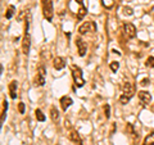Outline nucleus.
<instances>
[{
    "instance_id": "obj_16",
    "label": "nucleus",
    "mask_w": 154,
    "mask_h": 145,
    "mask_svg": "<svg viewBox=\"0 0 154 145\" xmlns=\"http://www.w3.org/2000/svg\"><path fill=\"white\" fill-rule=\"evenodd\" d=\"M143 145H154V131L150 132L148 136L144 139V143H143Z\"/></svg>"
},
{
    "instance_id": "obj_27",
    "label": "nucleus",
    "mask_w": 154,
    "mask_h": 145,
    "mask_svg": "<svg viewBox=\"0 0 154 145\" xmlns=\"http://www.w3.org/2000/svg\"><path fill=\"white\" fill-rule=\"evenodd\" d=\"M57 145H59V144H57Z\"/></svg>"
},
{
    "instance_id": "obj_4",
    "label": "nucleus",
    "mask_w": 154,
    "mask_h": 145,
    "mask_svg": "<svg viewBox=\"0 0 154 145\" xmlns=\"http://www.w3.org/2000/svg\"><path fill=\"white\" fill-rule=\"evenodd\" d=\"M72 77H73V82L77 87H82L85 85V79L82 75V69L77 66L72 67Z\"/></svg>"
},
{
    "instance_id": "obj_8",
    "label": "nucleus",
    "mask_w": 154,
    "mask_h": 145,
    "mask_svg": "<svg viewBox=\"0 0 154 145\" xmlns=\"http://www.w3.org/2000/svg\"><path fill=\"white\" fill-rule=\"evenodd\" d=\"M76 46H77V51H78L80 56H85L86 51H87V45L82 39H77L76 40Z\"/></svg>"
},
{
    "instance_id": "obj_13",
    "label": "nucleus",
    "mask_w": 154,
    "mask_h": 145,
    "mask_svg": "<svg viewBox=\"0 0 154 145\" xmlns=\"http://www.w3.org/2000/svg\"><path fill=\"white\" fill-rule=\"evenodd\" d=\"M9 95L13 100L17 98V81H12L9 84Z\"/></svg>"
},
{
    "instance_id": "obj_20",
    "label": "nucleus",
    "mask_w": 154,
    "mask_h": 145,
    "mask_svg": "<svg viewBox=\"0 0 154 145\" xmlns=\"http://www.w3.org/2000/svg\"><path fill=\"white\" fill-rule=\"evenodd\" d=\"M109 68H111L112 72H117L118 68H120V63L116 62V61H114V62H112L111 64H109Z\"/></svg>"
},
{
    "instance_id": "obj_7",
    "label": "nucleus",
    "mask_w": 154,
    "mask_h": 145,
    "mask_svg": "<svg viewBox=\"0 0 154 145\" xmlns=\"http://www.w3.org/2000/svg\"><path fill=\"white\" fill-rule=\"evenodd\" d=\"M123 31H125L126 36H127L128 39H134V37H136V27H135L132 23L126 22V23L123 24Z\"/></svg>"
},
{
    "instance_id": "obj_12",
    "label": "nucleus",
    "mask_w": 154,
    "mask_h": 145,
    "mask_svg": "<svg viewBox=\"0 0 154 145\" xmlns=\"http://www.w3.org/2000/svg\"><path fill=\"white\" fill-rule=\"evenodd\" d=\"M73 104V100L69 96H63L62 99H61V105H62V109L63 111H67V109L71 107V105Z\"/></svg>"
},
{
    "instance_id": "obj_15",
    "label": "nucleus",
    "mask_w": 154,
    "mask_h": 145,
    "mask_svg": "<svg viewBox=\"0 0 154 145\" xmlns=\"http://www.w3.org/2000/svg\"><path fill=\"white\" fill-rule=\"evenodd\" d=\"M50 117H51V119H53V122L59 121V112L55 107H51V109H50Z\"/></svg>"
},
{
    "instance_id": "obj_21",
    "label": "nucleus",
    "mask_w": 154,
    "mask_h": 145,
    "mask_svg": "<svg viewBox=\"0 0 154 145\" xmlns=\"http://www.w3.org/2000/svg\"><path fill=\"white\" fill-rule=\"evenodd\" d=\"M145 66L149 67V68H154V56H149L145 62Z\"/></svg>"
},
{
    "instance_id": "obj_6",
    "label": "nucleus",
    "mask_w": 154,
    "mask_h": 145,
    "mask_svg": "<svg viewBox=\"0 0 154 145\" xmlns=\"http://www.w3.org/2000/svg\"><path fill=\"white\" fill-rule=\"evenodd\" d=\"M96 31V24L93 21H87V22L82 23L81 26L78 27V34L80 35H85L87 32H95Z\"/></svg>"
},
{
    "instance_id": "obj_19",
    "label": "nucleus",
    "mask_w": 154,
    "mask_h": 145,
    "mask_svg": "<svg viewBox=\"0 0 154 145\" xmlns=\"http://www.w3.org/2000/svg\"><path fill=\"white\" fill-rule=\"evenodd\" d=\"M101 3H103V5L108 9L113 8V5H114V0H101Z\"/></svg>"
},
{
    "instance_id": "obj_25",
    "label": "nucleus",
    "mask_w": 154,
    "mask_h": 145,
    "mask_svg": "<svg viewBox=\"0 0 154 145\" xmlns=\"http://www.w3.org/2000/svg\"><path fill=\"white\" fill-rule=\"evenodd\" d=\"M150 84V80L149 79H144L141 81V82H140V85H141V86H148V85Z\"/></svg>"
},
{
    "instance_id": "obj_14",
    "label": "nucleus",
    "mask_w": 154,
    "mask_h": 145,
    "mask_svg": "<svg viewBox=\"0 0 154 145\" xmlns=\"http://www.w3.org/2000/svg\"><path fill=\"white\" fill-rule=\"evenodd\" d=\"M69 139L72 141H75V143H77L78 145H83L81 136H80V134L77 131H71V134H69Z\"/></svg>"
},
{
    "instance_id": "obj_22",
    "label": "nucleus",
    "mask_w": 154,
    "mask_h": 145,
    "mask_svg": "<svg viewBox=\"0 0 154 145\" xmlns=\"http://www.w3.org/2000/svg\"><path fill=\"white\" fill-rule=\"evenodd\" d=\"M123 14L125 16H132V14H134V10L131 8H128V6H123Z\"/></svg>"
},
{
    "instance_id": "obj_1",
    "label": "nucleus",
    "mask_w": 154,
    "mask_h": 145,
    "mask_svg": "<svg viewBox=\"0 0 154 145\" xmlns=\"http://www.w3.org/2000/svg\"><path fill=\"white\" fill-rule=\"evenodd\" d=\"M135 94V86L131 81H125L122 85V94L120 95V103L121 104H127L131 100V98Z\"/></svg>"
},
{
    "instance_id": "obj_9",
    "label": "nucleus",
    "mask_w": 154,
    "mask_h": 145,
    "mask_svg": "<svg viewBox=\"0 0 154 145\" xmlns=\"http://www.w3.org/2000/svg\"><path fill=\"white\" fill-rule=\"evenodd\" d=\"M139 99H140V101H141L143 104L146 105V104H149L150 101H152V94H150L149 91H145V90L139 91Z\"/></svg>"
},
{
    "instance_id": "obj_10",
    "label": "nucleus",
    "mask_w": 154,
    "mask_h": 145,
    "mask_svg": "<svg viewBox=\"0 0 154 145\" xmlns=\"http://www.w3.org/2000/svg\"><path fill=\"white\" fill-rule=\"evenodd\" d=\"M76 1H78V3H80V9H78V12H77V19L81 21V19L83 18V17L86 16L87 10H86L85 4H83V0H76Z\"/></svg>"
},
{
    "instance_id": "obj_24",
    "label": "nucleus",
    "mask_w": 154,
    "mask_h": 145,
    "mask_svg": "<svg viewBox=\"0 0 154 145\" xmlns=\"http://www.w3.org/2000/svg\"><path fill=\"white\" fill-rule=\"evenodd\" d=\"M18 111H19L21 114H23V113H24V103H19L18 104Z\"/></svg>"
},
{
    "instance_id": "obj_17",
    "label": "nucleus",
    "mask_w": 154,
    "mask_h": 145,
    "mask_svg": "<svg viewBox=\"0 0 154 145\" xmlns=\"http://www.w3.org/2000/svg\"><path fill=\"white\" fill-rule=\"evenodd\" d=\"M35 114H36V119L38 122H44L45 119V116H44V113L41 112V109H36V112H35Z\"/></svg>"
},
{
    "instance_id": "obj_26",
    "label": "nucleus",
    "mask_w": 154,
    "mask_h": 145,
    "mask_svg": "<svg viewBox=\"0 0 154 145\" xmlns=\"http://www.w3.org/2000/svg\"><path fill=\"white\" fill-rule=\"evenodd\" d=\"M5 117H6V111H3V113H1V125L4 123V119H5Z\"/></svg>"
},
{
    "instance_id": "obj_3",
    "label": "nucleus",
    "mask_w": 154,
    "mask_h": 145,
    "mask_svg": "<svg viewBox=\"0 0 154 145\" xmlns=\"http://www.w3.org/2000/svg\"><path fill=\"white\" fill-rule=\"evenodd\" d=\"M43 14L45 19L51 22L54 17V6H53V0H43Z\"/></svg>"
},
{
    "instance_id": "obj_11",
    "label": "nucleus",
    "mask_w": 154,
    "mask_h": 145,
    "mask_svg": "<svg viewBox=\"0 0 154 145\" xmlns=\"http://www.w3.org/2000/svg\"><path fill=\"white\" fill-rule=\"evenodd\" d=\"M53 66H54V68L57 69V71L63 69V68L66 67V61H64V58H62V56H57V58L54 59V62H53Z\"/></svg>"
},
{
    "instance_id": "obj_2",
    "label": "nucleus",
    "mask_w": 154,
    "mask_h": 145,
    "mask_svg": "<svg viewBox=\"0 0 154 145\" xmlns=\"http://www.w3.org/2000/svg\"><path fill=\"white\" fill-rule=\"evenodd\" d=\"M31 46V34H30V17L26 21V27H24V36L22 41V53L24 55H29Z\"/></svg>"
},
{
    "instance_id": "obj_18",
    "label": "nucleus",
    "mask_w": 154,
    "mask_h": 145,
    "mask_svg": "<svg viewBox=\"0 0 154 145\" xmlns=\"http://www.w3.org/2000/svg\"><path fill=\"white\" fill-rule=\"evenodd\" d=\"M14 12H16V8L13 5H10L9 8H8V10H6V13H5V18L6 19H10L13 17V14H14Z\"/></svg>"
},
{
    "instance_id": "obj_5",
    "label": "nucleus",
    "mask_w": 154,
    "mask_h": 145,
    "mask_svg": "<svg viewBox=\"0 0 154 145\" xmlns=\"http://www.w3.org/2000/svg\"><path fill=\"white\" fill-rule=\"evenodd\" d=\"M45 76H46V71H45L44 66L37 67V76L35 77V86H44L45 85Z\"/></svg>"
},
{
    "instance_id": "obj_23",
    "label": "nucleus",
    "mask_w": 154,
    "mask_h": 145,
    "mask_svg": "<svg viewBox=\"0 0 154 145\" xmlns=\"http://www.w3.org/2000/svg\"><path fill=\"white\" fill-rule=\"evenodd\" d=\"M104 113H106V117H107V118L111 117V107H109L108 104L104 105Z\"/></svg>"
}]
</instances>
